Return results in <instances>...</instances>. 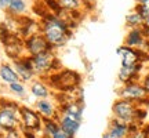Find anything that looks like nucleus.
Masks as SVG:
<instances>
[{
  "label": "nucleus",
  "mask_w": 149,
  "mask_h": 138,
  "mask_svg": "<svg viewBox=\"0 0 149 138\" xmlns=\"http://www.w3.org/2000/svg\"><path fill=\"white\" fill-rule=\"evenodd\" d=\"M21 104L0 97V133L19 128L21 126Z\"/></svg>",
  "instance_id": "obj_3"
},
{
  "label": "nucleus",
  "mask_w": 149,
  "mask_h": 138,
  "mask_svg": "<svg viewBox=\"0 0 149 138\" xmlns=\"http://www.w3.org/2000/svg\"><path fill=\"white\" fill-rule=\"evenodd\" d=\"M18 80H19V76L17 75L13 64L10 61H4L3 65H1V68H0V83L7 87L8 84L15 83Z\"/></svg>",
  "instance_id": "obj_16"
},
{
  "label": "nucleus",
  "mask_w": 149,
  "mask_h": 138,
  "mask_svg": "<svg viewBox=\"0 0 149 138\" xmlns=\"http://www.w3.org/2000/svg\"><path fill=\"white\" fill-rule=\"evenodd\" d=\"M81 1L83 3H94V4L97 3V0H81Z\"/></svg>",
  "instance_id": "obj_35"
},
{
  "label": "nucleus",
  "mask_w": 149,
  "mask_h": 138,
  "mask_svg": "<svg viewBox=\"0 0 149 138\" xmlns=\"http://www.w3.org/2000/svg\"><path fill=\"white\" fill-rule=\"evenodd\" d=\"M102 138H116V137H113L111 133H108V131H105V133L102 134Z\"/></svg>",
  "instance_id": "obj_32"
},
{
  "label": "nucleus",
  "mask_w": 149,
  "mask_h": 138,
  "mask_svg": "<svg viewBox=\"0 0 149 138\" xmlns=\"http://www.w3.org/2000/svg\"><path fill=\"white\" fill-rule=\"evenodd\" d=\"M33 108L42 117H57L58 115V102H54L51 98L36 100Z\"/></svg>",
  "instance_id": "obj_15"
},
{
  "label": "nucleus",
  "mask_w": 149,
  "mask_h": 138,
  "mask_svg": "<svg viewBox=\"0 0 149 138\" xmlns=\"http://www.w3.org/2000/svg\"><path fill=\"white\" fill-rule=\"evenodd\" d=\"M3 138H22V134L19 128H14V130H8L3 134Z\"/></svg>",
  "instance_id": "obj_28"
},
{
  "label": "nucleus",
  "mask_w": 149,
  "mask_h": 138,
  "mask_svg": "<svg viewBox=\"0 0 149 138\" xmlns=\"http://www.w3.org/2000/svg\"><path fill=\"white\" fill-rule=\"evenodd\" d=\"M11 64L15 69L17 75L19 76V80L29 84L31 82L36 79V73H35V69H33L32 61L29 55H24L21 58H17L14 61H11Z\"/></svg>",
  "instance_id": "obj_10"
},
{
  "label": "nucleus",
  "mask_w": 149,
  "mask_h": 138,
  "mask_svg": "<svg viewBox=\"0 0 149 138\" xmlns=\"http://www.w3.org/2000/svg\"><path fill=\"white\" fill-rule=\"evenodd\" d=\"M146 40H148V37L144 33L142 28H133V29L127 31L126 36H124V40H123V44H126L128 47L142 50Z\"/></svg>",
  "instance_id": "obj_14"
},
{
  "label": "nucleus",
  "mask_w": 149,
  "mask_h": 138,
  "mask_svg": "<svg viewBox=\"0 0 149 138\" xmlns=\"http://www.w3.org/2000/svg\"><path fill=\"white\" fill-rule=\"evenodd\" d=\"M116 54L120 57V66H131L138 62L146 65L149 62V54H146L144 50L128 47L126 44L119 46L116 48Z\"/></svg>",
  "instance_id": "obj_6"
},
{
  "label": "nucleus",
  "mask_w": 149,
  "mask_h": 138,
  "mask_svg": "<svg viewBox=\"0 0 149 138\" xmlns=\"http://www.w3.org/2000/svg\"><path fill=\"white\" fill-rule=\"evenodd\" d=\"M58 112L61 115L69 116L77 122H83V112H84V102L79 101H65L58 104Z\"/></svg>",
  "instance_id": "obj_12"
},
{
  "label": "nucleus",
  "mask_w": 149,
  "mask_h": 138,
  "mask_svg": "<svg viewBox=\"0 0 149 138\" xmlns=\"http://www.w3.org/2000/svg\"><path fill=\"white\" fill-rule=\"evenodd\" d=\"M24 44H25V54L29 57H35V55H39L42 53H46L48 50H54L51 47V44L46 40V37L40 32L25 39Z\"/></svg>",
  "instance_id": "obj_9"
},
{
  "label": "nucleus",
  "mask_w": 149,
  "mask_h": 138,
  "mask_svg": "<svg viewBox=\"0 0 149 138\" xmlns=\"http://www.w3.org/2000/svg\"><path fill=\"white\" fill-rule=\"evenodd\" d=\"M29 10V4L28 0H13L11 6L8 7V10L6 11V14L13 17H21L25 15Z\"/></svg>",
  "instance_id": "obj_20"
},
{
  "label": "nucleus",
  "mask_w": 149,
  "mask_h": 138,
  "mask_svg": "<svg viewBox=\"0 0 149 138\" xmlns=\"http://www.w3.org/2000/svg\"><path fill=\"white\" fill-rule=\"evenodd\" d=\"M3 62H4V58H3V54L0 53V68H1V65H3Z\"/></svg>",
  "instance_id": "obj_34"
},
{
  "label": "nucleus",
  "mask_w": 149,
  "mask_h": 138,
  "mask_svg": "<svg viewBox=\"0 0 149 138\" xmlns=\"http://www.w3.org/2000/svg\"><path fill=\"white\" fill-rule=\"evenodd\" d=\"M107 131L111 133L113 137H116V138H127L128 137V123L112 117L109 124H108Z\"/></svg>",
  "instance_id": "obj_18"
},
{
  "label": "nucleus",
  "mask_w": 149,
  "mask_h": 138,
  "mask_svg": "<svg viewBox=\"0 0 149 138\" xmlns=\"http://www.w3.org/2000/svg\"><path fill=\"white\" fill-rule=\"evenodd\" d=\"M43 4L46 6V8L48 10V13H53V14H58L59 11L62 10L61 6L58 4L57 0H42Z\"/></svg>",
  "instance_id": "obj_26"
},
{
  "label": "nucleus",
  "mask_w": 149,
  "mask_h": 138,
  "mask_svg": "<svg viewBox=\"0 0 149 138\" xmlns=\"http://www.w3.org/2000/svg\"><path fill=\"white\" fill-rule=\"evenodd\" d=\"M39 22H40V33L46 37V40L51 44V47L55 51L65 47L73 36L74 31H72L64 20H61L53 13H47L43 18L39 20Z\"/></svg>",
  "instance_id": "obj_1"
},
{
  "label": "nucleus",
  "mask_w": 149,
  "mask_h": 138,
  "mask_svg": "<svg viewBox=\"0 0 149 138\" xmlns=\"http://www.w3.org/2000/svg\"><path fill=\"white\" fill-rule=\"evenodd\" d=\"M11 3H13V0H0V10L6 13L11 6Z\"/></svg>",
  "instance_id": "obj_30"
},
{
  "label": "nucleus",
  "mask_w": 149,
  "mask_h": 138,
  "mask_svg": "<svg viewBox=\"0 0 149 138\" xmlns=\"http://www.w3.org/2000/svg\"><path fill=\"white\" fill-rule=\"evenodd\" d=\"M62 10L66 11H83L81 0H57Z\"/></svg>",
  "instance_id": "obj_23"
},
{
  "label": "nucleus",
  "mask_w": 149,
  "mask_h": 138,
  "mask_svg": "<svg viewBox=\"0 0 149 138\" xmlns=\"http://www.w3.org/2000/svg\"><path fill=\"white\" fill-rule=\"evenodd\" d=\"M4 93H6L4 87H3V84L0 83V97H3V95H4Z\"/></svg>",
  "instance_id": "obj_33"
},
{
  "label": "nucleus",
  "mask_w": 149,
  "mask_h": 138,
  "mask_svg": "<svg viewBox=\"0 0 149 138\" xmlns=\"http://www.w3.org/2000/svg\"><path fill=\"white\" fill-rule=\"evenodd\" d=\"M139 82H141V84H142V87L145 89V91H146V94L149 95V68H145L144 73H142V76H141V79H139Z\"/></svg>",
  "instance_id": "obj_27"
},
{
  "label": "nucleus",
  "mask_w": 149,
  "mask_h": 138,
  "mask_svg": "<svg viewBox=\"0 0 149 138\" xmlns=\"http://www.w3.org/2000/svg\"><path fill=\"white\" fill-rule=\"evenodd\" d=\"M7 91L10 93L11 95H14L17 100H26L29 95V87L26 86V83H24L21 80H18L15 83H11L7 86Z\"/></svg>",
  "instance_id": "obj_19"
},
{
  "label": "nucleus",
  "mask_w": 149,
  "mask_h": 138,
  "mask_svg": "<svg viewBox=\"0 0 149 138\" xmlns=\"http://www.w3.org/2000/svg\"><path fill=\"white\" fill-rule=\"evenodd\" d=\"M146 65L142 62H138L131 66H120L119 72H117V82L120 84H126L130 82H137L141 79V76L144 73Z\"/></svg>",
  "instance_id": "obj_11"
},
{
  "label": "nucleus",
  "mask_w": 149,
  "mask_h": 138,
  "mask_svg": "<svg viewBox=\"0 0 149 138\" xmlns=\"http://www.w3.org/2000/svg\"><path fill=\"white\" fill-rule=\"evenodd\" d=\"M29 94L35 100H44V98H51L53 90L46 82V79L36 77V79L29 83Z\"/></svg>",
  "instance_id": "obj_13"
},
{
  "label": "nucleus",
  "mask_w": 149,
  "mask_h": 138,
  "mask_svg": "<svg viewBox=\"0 0 149 138\" xmlns=\"http://www.w3.org/2000/svg\"><path fill=\"white\" fill-rule=\"evenodd\" d=\"M124 24H126V28H127V29L141 28V26H142V24H144V18L139 15L135 10H131L130 13H127V14H126Z\"/></svg>",
  "instance_id": "obj_22"
},
{
  "label": "nucleus",
  "mask_w": 149,
  "mask_h": 138,
  "mask_svg": "<svg viewBox=\"0 0 149 138\" xmlns=\"http://www.w3.org/2000/svg\"><path fill=\"white\" fill-rule=\"evenodd\" d=\"M59 128L58 120L55 117H43V126H42V133L44 138H51L53 134Z\"/></svg>",
  "instance_id": "obj_21"
},
{
  "label": "nucleus",
  "mask_w": 149,
  "mask_h": 138,
  "mask_svg": "<svg viewBox=\"0 0 149 138\" xmlns=\"http://www.w3.org/2000/svg\"><path fill=\"white\" fill-rule=\"evenodd\" d=\"M19 112H21V126L22 127H26V128H29V130L35 131V133L42 131L43 117L37 113V111L33 106L31 108L29 105L21 104Z\"/></svg>",
  "instance_id": "obj_8"
},
{
  "label": "nucleus",
  "mask_w": 149,
  "mask_h": 138,
  "mask_svg": "<svg viewBox=\"0 0 149 138\" xmlns=\"http://www.w3.org/2000/svg\"><path fill=\"white\" fill-rule=\"evenodd\" d=\"M148 116H149L148 108L138 105V106H137V109H135V112H134V120H133V122L138 123V124H141V126H142Z\"/></svg>",
  "instance_id": "obj_24"
},
{
  "label": "nucleus",
  "mask_w": 149,
  "mask_h": 138,
  "mask_svg": "<svg viewBox=\"0 0 149 138\" xmlns=\"http://www.w3.org/2000/svg\"><path fill=\"white\" fill-rule=\"evenodd\" d=\"M142 31H144V33L146 35V37L149 39V17L148 18H145L144 20V24H142Z\"/></svg>",
  "instance_id": "obj_31"
},
{
  "label": "nucleus",
  "mask_w": 149,
  "mask_h": 138,
  "mask_svg": "<svg viewBox=\"0 0 149 138\" xmlns=\"http://www.w3.org/2000/svg\"><path fill=\"white\" fill-rule=\"evenodd\" d=\"M55 119L58 120L59 127L62 128L64 131L72 134V135H76V134L79 133L80 126H81V122H77V120H74V119H72V117H69V116L61 115L59 112H58V115H57Z\"/></svg>",
  "instance_id": "obj_17"
},
{
  "label": "nucleus",
  "mask_w": 149,
  "mask_h": 138,
  "mask_svg": "<svg viewBox=\"0 0 149 138\" xmlns=\"http://www.w3.org/2000/svg\"><path fill=\"white\" fill-rule=\"evenodd\" d=\"M117 98H123V100H128V101L134 102L139 106H145L146 108V100H148V94L145 89L142 87L141 82H130L126 84H120L119 89L116 90Z\"/></svg>",
  "instance_id": "obj_5"
},
{
  "label": "nucleus",
  "mask_w": 149,
  "mask_h": 138,
  "mask_svg": "<svg viewBox=\"0 0 149 138\" xmlns=\"http://www.w3.org/2000/svg\"><path fill=\"white\" fill-rule=\"evenodd\" d=\"M81 80L83 76L77 70L68 68H61L46 77V82L51 87V90H55L57 93H66L77 89L81 86Z\"/></svg>",
  "instance_id": "obj_2"
},
{
  "label": "nucleus",
  "mask_w": 149,
  "mask_h": 138,
  "mask_svg": "<svg viewBox=\"0 0 149 138\" xmlns=\"http://www.w3.org/2000/svg\"><path fill=\"white\" fill-rule=\"evenodd\" d=\"M137 106H138L137 104L128 100L117 98L112 105V117L126 123H131L134 120V112L137 109Z\"/></svg>",
  "instance_id": "obj_7"
},
{
  "label": "nucleus",
  "mask_w": 149,
  "mask_h": 138,
  "mask_svg": "<svg viewBox=\"0 0 149 138\" xmlns=\"http://www.w3.org/2000/svg\"><path fill=\"white\" fill-rule=\"evenodd\" d=\"M31 61H32L36 77H42V79H46L47 76L62 68L55 50H48L46 53L31 57Z\"/></svg>",
  "instance_id": "obj_4"
},
{
  "label": "nucleus",
  "mask_w": 149,
  "mask_h": 138,
  "mask_svg": "<svg viewBox=\"0 0 149 138\" xmlns=\"http://www.w3.org/2000/svg\"><path fill=\"white\" fill-rule=\"evenodd\" d=\"M137 13H138L139 15L142 17V18H148L149 17V0H144V1H139V3H135L134 4V8Z\"/></svg>",
  "instance_id": "obj_25"
},
{
  "label": "nucleus",
  "mask_w": 149,
  "mask_h": 138,
  "mask_svg": "<svg viewBox=\"0 0 149 138\" xmlns=\"http://www.w3.org/2000/svg\"><path fill=\"white\" fill-rule=\"evenodd\" d=\"M51 138H74V135H72V134H69V133H66V131H64L62 128L59 127L55 133L53 134V137Z\"/></svg>",
  "instance_id": "obj_29"
}]
</instances>
